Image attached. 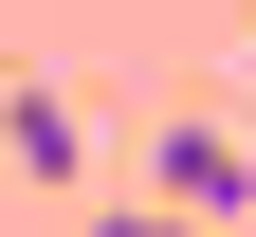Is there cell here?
Segmentation results:
<instances>
[{
	"mask_svg": "<svg viewBox=\"0 0 256 237\" xmlns=\"http://www.w3.org/2000/svg\"><path fill=\"white\" fill-rule=\"evenodd\" d=\"M146 201H165L183 237H220V219H238V201H256V146H238V128H202V110H183L165 146H146Z\"/></svg>",
	"mask_w": 256,
	"mask_h": 237,
	"instance_id": "cell-1",
	"label": "cell"
},
{
	"mask_svg": "<svg viewBox=\"0 0 256 237\" xmlns=\"http://www.w3.org/2000/svg\"><path fill=\"white\" fill-rule=\"evenodd\" d=\"M0 146L37 164V183H74V164H92V128H74V91H37V73H0Z\"/></svg>",
	"mask_w": 256,
	"mask_h": 237,
	"instance_id": "cell-2",
	"label": "cell"
},
{
	"mask_svg": "<svg viewBox=\"0 0 256 237\" xmlns=\"http://www.w3.org/2000/svg\"><path fill=\"white\" fill-rule=\"evenodd\" d=\"M92 237H183V219H165V201H128V219H92Z\"/></svg>",
	"mask_w": 256,
	"mask_h": 237,
	"instance_id": "cell-3",
	"label": "cell"
}]
</instances>
